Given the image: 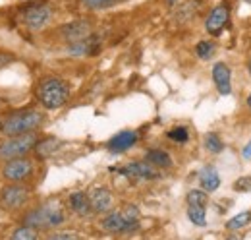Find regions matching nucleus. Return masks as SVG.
<instances>
[{"label":"nucleus","mask_w":251,"mask_h":240,"mask_svg":"<svg viewBox=\"0 0 251 240\" xmlns=\"http://www.w3.org/2000/svg\"><path fill=\"white\" fill-rule=\"evenodd\" d=\"M228 16H230V10H228V6H226V4L217 6V8L209 14V18H207V22H205L207 31H209L211 35H219L220 31L224 30L226 22H228Z\"/></svg>","instance_id":"9"},{"label":"nucleus","mask_w":251,"mask_h":240,"mask_svg":"<svg viewBox=\"0 0 251 240\" xmlns=\"http://www.w3.org/2000/svg\"><path fill=\"white\" fill-rule=\"evenodd\" d=\"M244 2H248V4H251V0H244Z\"/></svg>","instance_id":"34"},{"label":"nucleus","mask_w":251,"mask_h":240,"mask_svg":"<svg viewBox=\"0 0 251 240\" xmlns=\"http://www.w3.org/2000/svg\"><path fill=\"white\" fill-rule=\"evenodd\" d=\"M139 227V210L135 206H126L124 210L112 211L102 219V229L108 233H131Z\"/></svg>","instance_id":"3"},{"label":"nucleus","mask_w":251,"mask_h":240,"mask_svg":"<svg viewBox=\"0 0 251 240\" xmlns=\"http://www.w3.org/2000/svg\"><path fill=\"white\" fill-rule=\"evenodd\" d=\"M47 240H79V237L75 233H58V235H52Z\"/></svg>","instance_id":"28"},{"label":"nucleus","mask_w":251,"mask_h":240,"mask_svg":"<svg viewBox=\"0 0 251 240\" xmlns=\"http://www.w3.org/2000/svg\"><path fill=\"white\" fill-rule=\"evenodd\" d=\"M58 148H60V140H56V138H49V140L39 142L37 153H39L41 157H49V155H52Z\"/></svg>","instance_id":"18"},{"label":"nucleus","mask_w":251,"mask_h":240,"mask_svg":"<svg viewBox=\"0 0 251 240\" xmlns=\"http://www.w3.org/2000/svg\"><path fill=\"white\" fill-rule=\"evenodd\" d=\"M33 173V163L25 157H18V159H8V163L4 165V179L8 180H24L31 177Z\"/></svg>","instance_id":"8"},{"label":"nucleus","mask_w":251,"mask_h":240,"mask_svg":"<svg viewBox=\"0 0 251 240\" xmlns=\"http://www.w3.org/2000/svg\"><path fill=\"white\" fill-rule=\"evenodd\" d=\"M168 138L172 140V142H176V144H186L189 140V134H188V130L186 128H174V130H170L168 132Z\"/></svg>","instance_id":"25"},{"label":"nucleus","mask_w":251,"mask_h":240,"mask_svg":"<svg viewBox=\"0 0 251 240\" xmlns=\"http://www.w3.org/2000/svg\"><path fill=\"white\" fill-rule=\"evenodd\" d=\"M188 217L189 221L197 227H205L207 219H205V208L203 206H188Z\"/></svg>","instance_id":"19"},{"label":"nucleus","mask_w":251,"mask_h":240,"mask_svg":"<svg viewBox=\"0 0 251 240\" xmlns=\"http://www.w3.org/2000/svg\"><path fill=\"white\" fill-rule=\"evenodd\" d=\"M137 142V134L135 132H129V130H124L120 134H116L112 140H108V150L112 153H122V151H127L129 148H133Z\"/></svg>","instance_id":"13"},{"label":"nucleus","mask_w":251,"mask_h":240,"mask_svg":"<svg viewBox=\"0 0 251 240\" xmlns=\"http://www.w3.org/2000/svg\"><path fill=\"white\" fill-rule=\"evenodd\" d=\"M248 107L251 109V93H250V97H248Z\"/></svg>","instance_id":"31"},{"label":"nucleus","mask_w":251,"mask_h":240,"mask_svg":"<svg viewBox=\"0 0 251 240\" xmlns=\"http://www.w3.org/2000/svg\"><path fill=\"white\" fill-rule=\"evenodd\" d=\"M118 173H122L129 179H143V180H151L157 179L158 173L155 171V167L151 163H131L124 169H120Z\"/></svg>","instance_id":"11"},{"label":"nucleus","mask_w":251,"mask_h":240,"mask_svg":"<svg viewBox=\"0 0 251 240\" xmlns=\"http://www.w3.org/2000/svg\"><path fill=\"white\" fill-rule=\"evenodd\" d=\"M12 240H37V235H35V229L31 227H20V229H16L14 231V235H12Z\"/></svg>","instance_id":"23"},{"label":"nucleus","mask_w":251,"mask_h":240,"mask_svg":"<svg viewBox=\"0 0 251 240\" xmlns=\"http://www.w3.org/2000/svg\"><path fill=\"white\" fill-rule=\"evenodd\" d=\"M195 51H197V57L199 59H211L213 53H215V45L209 43V41H201V43H197Z\"/></svg>","instance_id":"24"},{"label":"nucleus","mask_w":251,"mask_h":240,"mask_svg":"<svg viewBox=\"0 0 251 240\" xmlns=\"http://www.w3.org/2000/svg\"><path fill=\"white\" fill-rule=\"evenodd\" d=\"M207 204H209L207 192H203V190H191L188 194V206H203V208H207Z\"/></svg>","instance_id":"21"},{"label":"nucleus","mask_w":251,"mask_h":240,"mask_svg":"<svg viewBox=\"0 0 251 240\" xmlns=\"http://www.w3.org/2000/svg\"><path fill=\"white\" fill-rule=\"evenodd\" d=\"M37 144V136L27 132V134H20V136H12L10 140H6L4 144H0V157L2 159H18L27 155Z\"/></svg>","instance_id":"5"},{"label":"nucleus","mask_w":251,"mask_h":240,"mask_svg":"<svg viewBox=\"0 0 251 240\" xmlns=\"http://www.w3.org/2000/svg\"><path fill=\"white\" fill-rule=\"evenodd\" d=\"M205 148L211 153H220V151L224 150V144H222V140L217 134H207L205 136Z\"/></svg>","instance_id":"22"},{"label":"nucleus","mask_w":251,"mask_h":240,"mask_svg":"<svg viewBox=\"0 0 251 240\" xmlns=\"http://www.w3.org/2000/svg\"><path fill=\"white\" fill-rule=\"evenodd\" d=\"M70 208L79 213V215H87L91 211V204H89V196L85 192H75L70 196Z\"/></svg>","instance_id":"16"},{"label":"nucleus","mask_w":251,"mask_h":240,"mask_svg":"<svg viewBox=\"0 0 251 240\" xmlns=\"http://www.w3.org/2000/svg\"><path fill=\"white\" fill-rule=\"evenodd\" d=\"M50 16H52L50 6H47V4H33V6H29V8L24 12L22 20L25 22L27 28H31V30H41V28H45V26L49 24Z\"/></svg>","instance_id":"7"},{"label":"nucleus","mask_w":251,"mask_h":240,"mask_svg":"<svg viewBox=\"0 0 251 240\" xmlns=\"http://www.w3.org/2000/svg\"><path fill=\"white\" fill-rule=\"evenodd\" d=\"M242 155H244V159H251V142L244 148V151H242Z\"/></svg>","instance_id":"30"},{"label":"nucleus","mask_w":251,"mask_h":240,"mask_svg":"<svg viewBox=\"0 0 251 240\" xmlns=\"http://www.w3.org/2000/svg\"><path fill=\"white\" fill-rule=\"evenodd\" d=\"M64 37L70 45L74 43H79V41H85L87 37H91V26L87 22H75V24H70L64 28Z\"/></svg>","instance_id":"12"},{"label":"nucleus","mask_w":251,"mask_h":240,"mask_svg":"<svg viewBox=\"0 0 251 240\" xmlns=\"http://www.w3.org/2000/svg\"><path fill=\"white\" fill-rule=\"evenodd\" d=\"M27 200H29V190L20 184L6 186L0 192V206L4 210H20L24 204H27Z\"/></svg>","instance_id":"6"},{"label":"nucleus","mask_w":251,"mask_h":240,"mask_svg":"<svg viewBox=\"0 0 251 240\" xmlns=\"http://www.w3.org/2000/svg\"><path fill=\"white\" fill-rule=\"evenodd\" d=\"M114 2H118V0H83V4L87 8H106V6L114 4Z\"/></svg>","instance_id":"27"},{"label":"nucleus","mask_w":251,"mask_h":240,"mask_svg":"<svg viewBox=\"0 0 251 240\" xmlns=\"http://www.w3.org/2000/svg\"><path fill=\"white\" fill-rule=\"evenodd\" d=\"M250 221H251V211H244V213H238L236 217H232V219L226 223V229H230V231H236V229H242V227H246Z\"/></svg>","instance_id":"20"},{"label":"nucleus","mask_w":251,"mask_h":240,"mask_svg":"<svg viewBox=\"0 0 251 240\" xmlns=\"http://www.w3.org/2000/svg\"><path fill=\"white\" fill-rule=\"evenodd\" d=\"M250 72H251V62H250Z\"/></svg>","instance_id":"35"},{"label":"nucleus","mask_w":251,"mask_h":240,"mask_svg":"<svg viewBox=\"0 0 251 240\" xmlns=\"http://www.w3.org/2000/svg\"><path fill=\"white\" fill-rule=\"evenodd\" d=\"M147 161H149L153 167H158V169H166V167L172 165L170 155L162 150H151L147 153Z\"/></svg>","instance_id":"17"},{"label":"nucleus","mask_w":251,"mask_h":240,"mask_svg":"<svg viewBox=\"0 0 251 240\" xmlns=\"http://www.w3.org/2000/svg\"><path fill=\"white\" fill-rule=\"evenodd\" d=\"M64 219L66 217H64L62 208L56 202H49L37 210L29 211L24 219V225L31 229H52V227L62 225Z\"/></svg>","instance_id":"1"},{"label":"nucleus","mask_w":251,"mask_h":240,"mask_svg":"<svg viewBox=\"0 0 251 240\" xmlns=\"http://www.w3.org/2000/svg\"><path fill=\"white\" fill-rule=\"evenodd\" d=\"M12 57L10 55H0V68H6L8 64H12Z\"/></svg>","instance_id":"29"},{"label":"nucleus","mask_w":251,"mask_h":240,"mask_svg":"<svg viewBox=\"0 0 251 240\" xmlns=\"http://www.w3.org/2000/svg\"><path fill=\"white\" fill-rule=\"evenodd\" d=\"M89 204H91V210L97 213H104L112 208V194L106 190V188H95L89 196Z\"/></svg>","instance_id":"14"},{"label":"nucleus","mask_w":251,"mask_h":240,"mask_svg":"<svg viewBox=\"0 0 251 240\" xmlns=\"http://www.w3.org/2000/svg\"><path fill=\"white\" fill-rule=\"evenodd\" d=\"M236 192H251V177H242L234 182Z\"/></svg>","instance_id":"26"},{"label":"nucleus","mask_w":251,"mask_h":240,"mask_svg":"<svg viewBox=\"0 0 251 240\" xmlns=\"http://www.w3.org/2000/svg\"><path fill=\"white\" fill-rule=\"evenodd\" d=\"M166 2H168V4H174V2H178V0H166Z\"/></svg>","instance_id":"32"},{"label":"nucleus","mask_w":251,"mask_h":240,"mask_svg":"<svg viewBox=\"0 0 251 240\" xmlns=\"http://www.w3.org/2000/svg\"><path fill=\"white\" fill-rule=\"evenodd\" d=\"M37 97L45 109H50V111L60 109L68 99V86L58 78H45L39 84Z\"/></svg>","instance_id":"2"},{"label":"nucleus","mask_w":251,"mask_h":240,"mask_svg":"<svg viewBox=\"0 0 251 240\" xmlns=\"http://www.w3.org/2000/svg\"><path fill=\"white\" fill-rule=\"evenodd\" d=\"M43 122V115L39 111H22V113H14L12 117H8L2 130L8 136H20V134H27L35 128H39Z\"/></svg>","instance_id":"4"},{"label":"nucleus","mask_w":251,"mask_h":240,"mask_svg":"<svg viewBox=\"0 0 251 240\" xmlns=\"http://www.w3.org/2000/svg\"><path fill=\"white\" fill-rule=\"evenodd\" d=\"M213 80H215V86H217L220 95H230L232 93V74H230V68L224 62H217L213 66Z\"/></svg>","instance_id":"10"},{"label":"nucleus","mask_w":251,"mask_h":240,"mask_svg":"<svg viewBox=\"0 0 251 240\" xmlns=\"http://www.w3.org/2000/svg\"><path fill=\"white\" fill-rule=\"evenodd\" d=\"M199 182H201V186H203L205 192H215V190H219L220 177H219V173H217V169L205 167V169L199 173Z\"/></svg>","instance_id":"15"},{"label":"nucleus","mask_w":251,"mask_h":240,"mask_svg":"<svg viewBox=\"0 0 251 240\" xmlns=\"http://www.w3.org/2000/svg\"><path fill=\"white\" fill-rule=\"evenodd\" d=\"M228 240H238V239H234V237H230V239H228Z\"/></svg>","instance_id":"33"}]
</instances>
